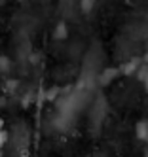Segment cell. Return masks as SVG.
I'll return each mask as SVG.
<instances>
[{"instance_id": "obj_1", "label": "cell", "mask_w": 148, "mask_h": 157, "mask_svg": "<svg viewBox=\"0 0 148 157\" xmlns=\"http://www.w3.org/2000/svg\"><path fill=\"white\" fill-rule=\"evenodd\" d=\"M137 136L144 142H148V119H141L137 123Z\"/></svg>"}, {"instance_id": "obj_4", "label": "cell", "mask_w": 148, "mask_h": 157, "mask_svg": "<svg viewBox=\"0 0 148 157\" xmlns=\"http://www.w3.org/2000/svg\"><path fill=\"white\" fill-rule=\"evenodd\" d=\"M66 36V29H65V25H59L57 27V38H65Z\"/></svg>"}, {"instance_id": "obj_3", "label": "cell", "mask_w": 148, "mask_h": 157, "mask_svg": "<svg viewBox=\"0 0 148 157\" xmlns=\"http://www.w3.org/2000/svg\"><path fill=\"white\" fill-rule=\"evenodd\" d=\"M95 6V0H80V8H82V12H91Z\"/></svg>"}, {"instance_id": "obj_2", "label": "cell", "mask_w": 148, "mask_h": 157, "mask_svg": "<svg viewBox=\"0 0 148 157\" xmlns=\"http://www.w3.org/2000/svg\"><path fill=\"white\" fill-rule=\"evenodd\" d=\"M141 68V66H139V61H129L127 64H125L123 66V74H133V72H137V70H139Z\"/></svg>"}, {"instance_id": "obj_6", "label": "cell", "mask_w": 148, "mask_h": 157, "mask_svg": "<svg viewBox=\"0 0 148 157\" xmlns=\"http://www.w3.org/2000/svg\"><path fill=\"white\" fill-rule=\"evenodd\" d=\"M144 61H146V64H148V51H146V55H144Z\"/></svg>"}, {"instance_id": "obj_5", "label": "cell", "mask_w": 148, "mask_h": 157, "mask_svg": "<svg viewBox=\"0 0 148 157\" xmlns=\"http://www.w3.org/2000/svg\"><path fill=\"white\" fill-rule=\"evenodd\" d=\"M142 83H144V89H146V93H148V76H146L144 80H142Z\"/></svg>"}]
</instances>
